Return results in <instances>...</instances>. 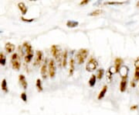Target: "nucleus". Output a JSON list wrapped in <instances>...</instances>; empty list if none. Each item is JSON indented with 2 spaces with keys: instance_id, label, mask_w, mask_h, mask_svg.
Returning a JSON list of instances; mask_svg holds the SVG:
<instances>
[{
  "instance_id": "nucleus-26",
  "label": "nucleus",
  "mask_w": 139,
  "mask_h": 115,
  "mask_svg": "<svg viewBox=\"0 0 139 115\" xmlns=\"http://www.w3.org/2000/svg\"><path fill=\"white\" fill-rule=\"evenodd\" d=\"M20 98L23 102H27V95H26V93L25 92L22 93V94L20 95Z\"/></svg>"
},
{
  "instance_id": "nucleus-27",
  "label": "nucleus",
  "mask_w": 139,
  "mask_h": 115,
  "mask_svg": "<svg viewBox=\"0 0 139 115\" xmlns=\"http://www.w3.org/2000/svg\"><path fill=\"white\" fill-rule=\"evenodd\" d=\"M21 20L24 21V22H28V23H31V22H32L34 20L33 19H26V18H24L23 16H22L21 17Z\"/></svg>"
},
{
  "instance_id": "nucleus-29",
  "label": "nucleus",
  "mask_w": 139,
  "mask_h": 115,
  "mask_svg": "<svg viewBox=\"0 0 139 115\" xmlns=\"http://www.w3.org/2000/svg\"><path fill=\"white\" fill-rule=\"evenodd\" d=\"M87 3H89V1H88V0H83V1H82V2H80V5H87Z\"/></svg>"
},
{
  "instance_id": "nucleus-16",
  "label": "nucleus",
  "mask_w": 139,
  "mask_h": 115,
  "mask_svg": "<svg viewBox=\"0 0 139 115\" xmlns=\"http://www.w3.org/2000/svg\"><path fill=\"white\" fill-rule=\"evenodd\" d=\"M107 86L105 85V86H103L102 89L100 90V92L99 93V94H98V96H97V99L99 100H101V99H103V98L104 97L105 94L107 93Z\"/></svg>"
},
{
  "instance_id": "nucleus-18",
  "label": "nucleus",
  "mask_w": 139,
  "mask_h": 115,
  "mask_svg": "<svg viewBox=\"0 0 139 115\" xmlns=\"http://www.w3.org/2000/svg\"><path fill=\"white\" fill-rule=\"evenodd\" d=\"M96 81H97L96 75H91V78H90L89 81H88L89 86L91 87H94L95 86V84H96Z\"/></svg>"
},
{
  "instance_id": "nucleus-17",
  "label": "nucleus",
  "mask_w": 139,
  "mask_h": 115,
  "mask_svg": "<svg viewBox=\"0 0 139 115\" xmlns=\"http://www.w3.org/2000/svg\"><path fill=\"white\" fill-rule=\"evenodd\" d=\"M128 72H129V69H128V67L127 66H121V69L119 71V73L121 74V77H123V76H128Z\"/></svg>"
},
{
  "instance_id": "nucleus-28",
  "label": "nucleus",
  "mask_w": 139,
  "mask_h": 115,
  "mask_svg": "<svg viewBox=\"0 0 139 115\" xmlns=\"http://www.w3.org/2000/svg\"><path fill=\"white\" fill-rule=\"evenodd\" d=\"M106 4H109V5H116V4H122V2H107Z\"/></svg>"
},
{
  "instance_id": "nucleus-13",
  "label": "nucleus",
  "mask_w": 139,
  "mask_h": 115,
  "mask_svg": "<svg viewBox=\"0 0 139 115\" xmlns=\"http://www.w3.org/2000/svg\"><path fill=\"white\" fill-rule=\"evenodd\" d=\"M70 70H69V75L71 76L73 75V74L74 73L75 71V61L73 58H71L70 60Z\"/></svg>"
},
{
  "instance_id": "nucleus-11",
  "label": "nucleus",
  "mask_w": 139,
  "mask_h": 115,
  "mask_svg": "<svg viewBox=\"0 0 139 115\" xmlns=\"http://www.w3.org/2000/svg\"><path fill=\"white\" fill-rule=\"evenodd\" d=\"M19 82H20V85L24 89H27V87H28V83H27L25 75H20V76H19Z\"/></svg>"
},
{
  "instance_id": "nucleus-22",
  "label": "nucleus",
  "mask_w": 139,
  "mask_h": 115,
  "mask_svg": "<svg viewBox=\"0 0 139 115\" xmlns=\"http://www.w3.org/2000/svg\"><path fill=\"white\" fill-rule=\"evenodd\" d=\"M6 64V57L4 54V53H0V65L4 66Z\"/></svg>"
},
{
  "instance_id": "nucleus-30",
  "label": "nucleus",
  "mask_w": 139,
  "mask_h": 115,
  "mask_svg": "<svg viewBox=\"0 0 139 115\" xmlns=\"http://www.w3.org/2000/svg\"><path fill=\"white\" fill-rule=\"evenodd\" d=\"M138 108V105H134V106H131V111H135V110H137Z\"/></svg>"
},
{
  "instance_id": "nucleus-3",
  "label": "nucleus",
  "mask_w": 139,
  "mask_h": 115,
  "mask_svg": "<svg viewBox=\"0 0 139 115\" xmlns=\"http://www.w3.org/2000/svg\"><path fill=\"white\" fill-rule=\"evenodd\" d=\"M11 65L13 69L19 70L21 67L20 56L17 53H13L11 56Z\"/></svg>"
},
{
  "instance_id": "nucleus-8",
  "label": "nucleus",
  "mask_w": 139,
  "mask_h": 115,
  "mask_svg": "<svg viewBox=\"0 0 139 115\" xmlns=\"http://www.w3.org/2000/svg\"><path fill=\"white\" fill-rule=\"evenodd\" d=\"M40 73H41L42 78L46 79L47 78L48 75V62H47V59L45 60L44 63L43 64L42 67H41V70H40Z\"/></svg>"
},
{
  "instance_id": "nucleus-6",
  "label": "nucleus",
  "mask_w": 139,
  "mask_h": 115,
  "mask_svg": "<svg viewBox=\"0 0 139 115\" xmlns=\"http://www.w3.org/2000/svg\"><path fill=\"white\" fill-rule=\"evenodd\" d=\"M50 51H51L52 55L54 57V58H55L59 63L60 62L61 59H62V57H61V53H60V48L57 47L56 45H53L50 48Z\"/></svg>"
},
{
  "instance_id": "nucleus-5",
  "label": "nucleus",
  "mask_w": 139,
  "mask_h": 115,
  "mask_svg": "<svg viewBox=\"0 0 139 115\" xmlns=\"http://www.w3.org/2000/svg\"><path fill=\"white\" fill-rule=\"evenodd\" d=\"M48 72L50 78H53L56 73V62L53 59H50L48 62Z\"/></svg>"
},
{
  "instance_id": "nucleus-14",
  "label": "nucleus",
  "mask_w": 139,
  "mask_h": 115,
  "mask_svg": "<svg viewBox=\"0 0 139 115\" xmlns=\"http://www.w3.org/2000/svg\"><path fill=\"white\" fill-rule=\"evenodd\" d=\"M67 58H68V51L65 50L62 55V66L65 68L67 65Z\"/></svg>"
},
{
  "instance_id": "nucleus-33",
  "label": "nucleus",
  "mask_w": 139,
  "mask_h": 115,
  "mask_svg": "<svg viewBox=\"0 0 139 115\" xmlns=\"http://www.w3.org/2000/svg\"><path fill=\"white\" fill-rule=\"evenodd\" d=\"M137 5H138V7H139V2L137 3Z\"/></svg>"
},
{
  "instance_id": "nucleus-32",
  "label": "nucleus",
  "mask_w": 139,
  "mask_h": 115,
  "mask_svg": "<svg viewBox=\"0 0 139 115\" xmlns=\"http://www.w3.org/2000/svg\"><path fill=\"white\" fill-rule=\"evenodd\" d=\"M131 87H135V81L131 82Z\"/></svg>"
},
{
  "instance_id": "nucleus-12",
  "label": "nucleus",
  "mask_w": 139,
  "mask_h": 115,
  "mask_svg": "<svg viewBox=\"0 0 139 115\" xmlns=\"http://www.w3.org/2000/svg\"><path fill=\"white\" fill-rule=\"evenodd\" d=\"M15 44H13L11 42H7L5 45V50L6 51L7 53H12L15 50Z\"/></svg>"
},
{
  "instance_id": "nucleus-1",
  "label": "nucleus",
  "mask_w": 139,
  "mask_h": 115,
  "mask_svg": "<svg viewBox=\"0 0 139 115\" xmlns=\"http://www.w3.org/2000/svg\"><path fill=\"white\" fill-rule=\"evenodd\" d=\"M22 48V55L25 54V57H24V59H25V62L26 63H29L32 59V58L34 56V52L33 50H32V48L31 44L29 42H24L23 44V46L21 47Z\"/></svg>"
},
{
  "instance_id": "nucleus-15",
  "label": "nucleus",
  "mask_w": 139,
  "mask_h": 115,
  "mask_svg": "<svg viewBox=\"0 0 139 115\" xmlns=\"http://www.w3.org/2000/svg\"><path fill=\"white\" fill-rule=\"evenodd\" d=\"M18 7H19V9H20V10L21 11L22 14H23V15L26 14L27 11H28V8H27V6L25 5L24 2H19V3H18Z\"/></svg>"
},
{
  "instance_id": "nucleus-23",
  "label": "nucleus",
  "mask_w": 139,
  "mask_h": 115,
  "mask_svg": "<svg viewBox=\"0 0 139 115\" xmlns=\"http://www.w3.org/2000/svg\"><path fill=\"white\" fill-rule=\"evenodd\" d=\"M102 13H103V10H102V9H95L94 11H93V12H91V13H89V16H97L100 15Z\"/></svg>"
},
{
  "instance_id": "nucleus-25",
  "label": "nucleus",
  "mask_w": 139,
  "mask_h": 115,
  "mask_svg": "<svg viewBox=\"0 0 139 115\" xmlns=\"http://www.w3.org/2000/svg\"><path fill=\"white\" fill-rule=\"evenodd\" d=\"M139 80V67L135 68V81Z\"/></svg>"
},
{
  "instance_id": "nucleus-4",
  "label": "nucleus",
  "mask_w": 139,
  "mask_h": 115,
  "mask_svg": "<svg viewBox=\"0 0 139 115\" xmlns=\"http://www.w3.org/2000/svg\"><path fill=\"white\" fill-rule=\"evenodd\" d=\"M97 66H98L97 61L94 58L91 57V58L88 60V62L86 65V70L90 72H94V70L97 69Z\"/></svg>"
},
{
  "instance_id": "nucleus-20",
  "label": "nucleus",
  "mask_w": 139,
  "mask_h": 115,
  "mask_svg": "<svg viewBox=\"0 0 139 115\" xmlns=\"http://www.w3.org/2000/svg\"><path fill=\"white\" fill-rule=\"evenodd\" d=\"M36 86L37 88V90L39 92H42L43 90V85H42V81L40 79H36Z\"/></svg>"
},
{
  "instance_id": "nucleus-19",
  "label": "nucleus",
  "mask_w": 139,
  "mask_h": 115,
  "mask_svg": "<svg viewBox=\"0 0 139 115\" xmlns=\"http://www.w3.org/2000/svg\"><path fill=\"white\" fill-rule=\"evenodd\" d=\"M79 25V22L77 21H74V20H68L67 22V26L68 27H77Z\"/></svg>"
},
{
  "instance_id": "nucleus-9",
  "label": "nucleus",
  "mask_w": 139,
  "mask_h": 115,
  "mask_svg": "<svg viewBox=\"0 0 139 115\" xmlns=\"http://www.w3.org/2000/svg\"><path fill=\"white\" fill-rule=\"evenodd\" d=\"M127 79H128V76H123V77H121V83H120V91L121 93L126 91L127 86Z\"/></svg>"
},
{
  "instance_id": "nucleus-2",
  "label": "nucleus",
  "mask_w": 139,
  "mask_h": 115,
  "mask_svg": "<svg viewBox=\"0 0 139 115\" xmlns=\"http://www.w3.org/2000/svg\"><path fill=\"white\" fill-rule=\"evenodd\" d=\"M89 54V50L86 48H81L80 49L77 53V63L79 65H81L84 63V62L86 61L87 58Z\"/></svg>"
},
{
  "instance_id": "nucleus-7",
  "label": "nucleus",
  "mask_w": 139,
  "mask_h": 115,
  "mask_svg": "<svg viewBox=\"0 0 139 115\" xmlns=\"http://www.w3.org/2000/svg\"><path fill=\"white\" fill-rule=\"evenodd\" d=\"M43 59V54L41 51H36V55H35V60H34V65L35 66H39L41 65Z\"/></svg>"
},
{
  "instance_id": "nucleus-10",
  "label": "nucleus",
  "mask_w": 139,
  "mask_h": 115,
  "mask_svg": "<svg viewBox=\"0 0 139 115\" xmlns=\"http://www.w3.org/2000/svg\"><path fill=\"white\" fill-rule=\"evenodd\" d=\"M123 63H124L123 59L121 58H117L115 59V61H114V69H115L116 72H119Z\"/></svg>"
},
{
  "instance_id": "nucleus-31",
  "label": "nucleus",
  "mask_w": 139,
  "mask_h": 115,
  "mask_svg": "<svg viewBox=\"0 0 139 115\" xmlns=\"http://www.w3.org/2000/svg\"><path fill=\"white\" fill-rule=\"evenodd\" d=\"M135 68L139 67V58H137V60L135 61Z\"/></svg>"
},
{
  "instance_id": "nucleus-21",
  "label": "nucleus",
  "mask_w": 139,
  "mask_h": 115,
  "mask_svg": "<svg viewBox=\"0 0 139 115\" xmlns=\"http://www.w3.org/2000/svg\"><path fill=\"white\" fill-rule=\"evenodd\" d=\"M1 88L3 90L5 93H8V86H7V82H6V79H3L2 81V83H1Z\"/></svg>"
},
{
  "instance_id": "nucleus-24",
  "label": "nucleus",
  "mask_w": 139,
  "mask_h": 115,
  "mask_svg": "<svg viewBox=\"0 0 139 115\" xmlns=\"http://www.w3.org/2000/svg\"><path fill=\"white\" fill-rule=\"evenodd\" d=\"M103 75H104V70H103V68H100V69H98L97 71V79H101L103 78Z\"/></svg>"
}]
</instances>
